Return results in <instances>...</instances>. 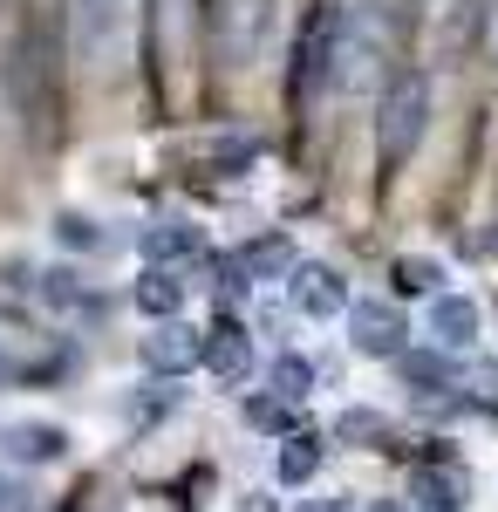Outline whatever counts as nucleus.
Instances as JSON below:
<instances>
[{
    "mask_svg": "<svg viewBox=\"0 0 498 512\" xmlns=\"http://www.w3.org/2000/svg\"><path fill=\"white\" fill-rule=\"evenodd\" d=\"M485 35V0H417V41L430 62H458Z\"/></svg>",
    "mask_w": 498,
    "mask_h": 512,
    "instance_id": "obj_6",
    "label": "nucleus"
},
{
    "mask_svg": "<svg viewBox=\"0 0 498 512\" xmlns=\"http://www.w3.org/2000/svg\"><path fill=\"white\" fill-rule=\"evenodd\" d=\"M69 451H76V431L62 417H41V410L0 417V465L7 472H55V465H69Z\"/></svg>",
    "mask_w": 498,
    "mask_h": 512,
    "instance_id": "obj_3",
    "label": "nucleus"
},
{
    "mask_svg": "<svg viewBox=\"0 0 498 512\" xmlns=\"http://www.w3.org/2000/svg\"><path fill=\"white\" fill-rule=\"evenodd\" d=\"M0 512H14V478H7V465H0Z\"/></svg>",
    "mask_w": 498,
    "mask_h": 512,
    "instance_id": "obj_25",
    "label": "nucleus"
},
{
    "mask_svg": "<svg viewBox=\"0 0 498 512\" xmlns=\"http://www.w3.org/2000/svg\"><path fill=\"white\" fill-rule=\"evenodd\" d=\"M471 485H464L458 465H417V478H410V512H464L471 499H464Z\"/></svg>",
    "mask_w": 498,
    "mask_h": 512,
    "instance_id": "obj_15",
    "label": "nucleus"
},
{
    "mask_svg": "<svg viewBox=\"0 0 498 512\" xmlns=\"http://www.w3.org/2000/svg\"><path fill=\"white\" fill-rule=\"evenodd\" d=\"M294 260H301V253H294V239L267 233V239H253V246L232 260V280H239V287H253V280H287V274H294Z\"/></svg>",
    "mask_w": 498,
    "mask_h": 512,
    "instance_id": "obj_17",
    "label": "nucleus"
},
{
    "mask_svg": "<svg viewBox=\"0 0 498 512\" xmlns=\"http://www.w3.org/2000/svg\"><path fill=\"white\" fill-rule=\"evenodd\" d=\"M21 294L35 301L41 315H55V321H89L96 315V294H89V280L62 260V267H21Z\"/></svg>",
    "mask_w": 498,
    "mask_h": 512,
    "instance_id": "obj_10",
    "label": "nucleus"
},
{
    "mask_svg": "<svg viewBox=\"0 0 498 512\" xmlns=\"http://www.w3.org/2000/svg\"><path fill=\"white\" fill-rule=\"evenodd\" d=\"M342 328H348V342H355V355H369V362H403L410 355V321H403V308H389V301H362L355 294Z\"/></svg>",
    "mask_w": 498,
    "mask_h": 512,
    "instance_id": "obj_7",
    "label": "nucleus"
},
{
    "mask_svg": "<svg viewBox=\"0 0 498 512\" xmlns=\"http://www.w3.org/2000/svg\"><path fill=\"white\" fill-rule=\"evenodd\" d=\"M314 472H321V437H307V431H294V437H280L273 444V485H314Z\"/></svg>",
    "mask_w": 498,
    "mask_h": 512,
    "instance_id": "obj_18",
    "label": "nucleus"
},
{
    "mask_svg": "<svg viewBox=\"0 0 498 512\" xmlns=\"http://www.w3.org/2000/svg\"><path fill=\"white\" fill-rule=\"evenodd\" d=\"M137 246L151 253V267H178V274H185V260H198L205 233H198L192 219H178V212H171V219H151V226L137 233Z\"/></svg>",
    "mask_w": 498,
    "mask_h": 512,
    "instance_id": "obj_14",
    "label": "nucleus"
},
{
    "mask_svg": "<svg viewBox=\"0 0 498 512\" xmlns=\"http://www.w3.org/2000/svg\"><path fill=\"white\" fill-rule=\"evenodd\" d=\"M355 512H410V499H369V506H355Z\"/></svg>",
    "mask_w": 498,
    "mask_h": 512,
    "instance_id": "obj_23",
    "label": "nucleus"
},
{
    "mask_svg": "<svg viewBox=\"0 0 498 512\" xmlns=\"http://www.w3.org/2000/svg\"><path fill=\"white\" fill-rule=\"evenodd\" d=\"M137 349H144V369H151V376H171V383H178L185 369H198V349H205V335H198L192 321H157V328L144 335V342H137Z\"/></svg>",
    "mask_w": 498,
    "mask_h": 512,
    "instance_id": "obj_12",
    "label": "nucleus"
},
{
    "mask_svg": "<svg viewBox=\"0 0 498 512\" xmlns=\"http://www.w3.org/2000/svg\"><path fill=\"white\" fill-rule=\"evenodd\" d=\"M0 376H7V355H0Z\"/></svg>",
    "mask_w": 498,
    "mask_h": 512,
    "instance_id": "obj_26",
    "label": "nucleus"
},
{
    "mask_svg": "<svg viewBox=\"0 0 498 512\" xmlns=\"http://www.w3.org/2000/svg\"><path fill=\"white\" fill-rule=\"evenodd\" d=\"M287 287V308L307 321V328H335L355 308V280L335 267V260H294V274L280 280Z\"/></svg>",
    "mask_w": 498,
    "mask_h": 512,
    "instance_id": "obj_4",
    "label": "nucleus"
},
{
    "mask_svg": "<svg viewBox=\"0 0 498 512\" xmlns=\"http://www.w3.org/2000/svg\"><path fill=\"white\" fill-rule=\"evenodd\" d=\"M485 335H492V321H485V301L471 287H444V294L423 301V342H430V355H444V362L471 355Z\"/></svg>",
    "mask_w": 498,
    "mask_h": 512,
    "instance_id": "obj_5",
    "label": "nucleus"
},
{
    "mask_svg": "<svg viewBox=\"0 0 498 512\" xmlns=\"http://www.w3.org/2000/svg\"><path fill=\"white\" fill-rule=\"evenodd\" d=\"M267 396H280V403H307V396H314V362H307L301 349H280L267 362Z\"/></svg>",
    "mask_w": 498,
    "mask_h": 512,
    "instance_id": "obj_19",
    "label": "nucleus"
},
{
    "mask_svg": "<svg viewBox=\"0 0 498 512\" xmlns=\"http://www.w3.org/2000/svg\"><path fill=\"white\" fill-rule=\"evenodd\" d=\"M485 41L498 48V0H485Z\"/></svg>",
    "mask_w": 498,
    "mask_h": 512,
    "instance_id": "obj_24",
    "label": "nucleus"
},
{
    "mask_svg": "<svg viewBox=\"0 0 498 512\" xmlns=\"http://www.w3.org/2000/svg\"><path fill=\"white\" fill-rule=\"evenodd\" d=\"M246 424H253V431H267L273 444H280V437H294L301 431V403H280V396H246Z\"/></svg>",
    "mask_w": 498,
    "mask_h": 512,
    "instance_id": "obj_21",
    "label": "nucleus"
},
{
    "mask_svg": "<svg viewBox=\"0 0 498 512\" xmlns=\"http://www.w3.org/2000/svg\"><path fill=\"white\" fill-rule=\"evenodd\" d=\"M130 301H137V315L151 321H185V301H192V280L178 274V267H144L137 287H130Z\"/></svg>",
    "mask_w": 498,
    "mask_h": 512,
    "instance_id": "obj_13",
    "label": "nucleus"
},
{
    "mask_svg": "<svg viewBox=\"0 0 498 512\" xmlns=\"http://www.w3.org/2000/svg\"><path fill=\"white\" fill-rule=\"evenodd\" d=\"M430 117H437L430 69H389V82L376 89V158H383L389 178H396V171H403V164L423 151Z\"/></svg>",
    "mask_w": 498,
    "mask_h": 512,
    "instance_id": "obj_2",
    "label": "nucleus"
},
{
    "mask_svg": "<svg viewBox=\"0 0 498 512\" xmlns=\"http://www.w3.org/2000/svg\"><path fill=\"white\" fill-rule=\"evenodd\" d=\"M205 335V349H198V362L226 383V390H239V383H253V369H260V349H253V328L239 315H219L212 328H198Z\"/></svg>",
    "mask_w": 498,
    "mask_h": 512,
    "instance_id": "obj_9",
    "label": "nucleus"
},
{
    "mask_svg": "<svg viewBox=\"0 0 498 512\" xmlns=\"http://www.w3.org/2000/svg\"><path fill=\"white\" fill-rule=\"evenodd\" d=\"M267 21H273V0H212V35L232 62H246L267 41Z\"/></svg>",
    "mask_w": 498,
    "mask_h": 512,
    "instance_id": "obj_11",
    "label": "nucleus"
},
{
    "mask_svg": "<svg viewBox=\"0 0 498 512\" xmlns=\"http://www.w3.org/2000/svg\"><path fill=\"white\" fill-rule=\"evenodd\" d=\"M123 14L130 0H69V41L89 69H110V55L123 48Z\"/></svg>",
    "mask_w": 498,
    "mask_h": 512,
    "instance_id": "obj_8",
    "label": "nucleus"
},
{
    "mask_svg": "<svg viewBox=\"0 0 498 512\" xmlns=\"http://www.w3.org/2000/svg\"><path fill=\"white\" fill-rule=\"evenodd\" d=\"M321 82H328L335 96H376L389 82V14H383V0H348V7H335Z\"/></svg>",
    "mask_w": 498,
    "mask_h": 512,
    "instance_id": "obj_1",
    "label": "nucleus"
},
{
    "mask_svg": "<svg viewBox=\"0 0 498 512\" xmlns=\"http://www.w3.org/2000/svg\"><path fill=\"white\" fill-rule=\"evenodd\" d=\"M48 239H55V253H69V260H96L110 233H103V219L89 212V205H62L55 219H48Z\"/></svg>",
    "mask_w": 498,
    "mask_h": 512,
    "instance_id": "obj_16",
    "label": "nucleus"
},
{
    "mask_svg": "<svg viewBox=\"0 0 498 512\" xmlns=\"http://www.w3.org/2000/svg\"><path fill=\"white\" fill-rule=\"evenodd\" d=\"M294 512H355V499H348V492H314V499H301Z\"/></svg>",
    "mask_w": 498,
    "mask_h": 512,
    "instance_id": "obj_22",
    "label": "nucleus"
},
{
    "mask_svg": "<svg viewBox=\"0 0 498 512\" xmlns=\"http://www.w3.org/2000/svg\"><path fill=\"white\" fill-rule=\"evenodd\" d=\"M389 274H396V294H423V301L451 287L444 260H423V253H396V267H389Z\"/></svg>",
    "mask_w": 498,
    "mask_h": 512,
    "instance_id": "obj_20",
    "label": "nucleus"
}]
</instances>
